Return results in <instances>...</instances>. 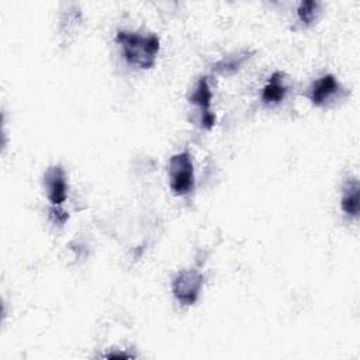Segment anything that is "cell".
<instances>
[{
	"label": "cell",
	"instance_id": "obj_1",
	"mask_svg": "<svg viewBox=\"0 0 360 360\" xmlns=\"http://www.w3.org/2000/svg\"><path fill=\"white\" fill-rule=\"evenodd\" d=\"M115 41L122 49L125 60L141 69H150L160 48V41L156 35H141L131 31H118Z\"/></svg>",
	"mask_w": 360,
	"mask_h": 360
},
{
	"label": "cell",
	"instance_id": "obj_2",
	"mask_svg": "<svg viewBox=\"0 0 360 360\" xmlns=\"http://www.w3.org/2000/svg\"><path fill=\"white\" fill-rule=\"evenodd\" d=\"M170 188L176 195H186L194 188V167L188 152H180L169 160Z\"/></svg>",
	"mask_w": 360,
	"mask_h": 360
},
{
	"label": "cell",
	"instance_id": "obj_3",
	"mask_svg": "<svg viewBox=\"0 0 360 360\" xmlns=\"http://www.w3.org/2000/svg\"><path fill=\"white\" fill-rule=\"evenodd\" d=\"M202 281L204 277L197 270H181L172 283V291L181 304L191 305L198 298Z\"/></svg>",
	"mask_w": 360,
	"mask_h": 360
},
{
	"label": "cell",
	"instance_id": "obj_4",
	"mask_svg": "<svg viewBox=\"0 0 360 360\" xmlns=\"http://www.w3.org/2000/svg\"><path fill=\"white\" fill-rule=\"evenodd\" d=\"M44 184L46 187L48 198L52 202V205H59L66 200L68 186L62 166H51L44 174Z\"/></svg>",
	"mask_w": 360,
	"mask_h": 360
},
{
	"label": "cell",
	"instance_id": "obj_5",
	"mask_svg": "<svg viewBox=\"0 0 360 360\" xmlns=\"http://www.w3.org/2000/svg\"><path fill=\"white\" fill-rule=\"evenodd\" d=\"M211 90L207 77H201L190 97V101L200 107L201 111V125L204 128H211L215 124V115L211 111Z\"/></svg>",
	"mask_w": 360,
	"mask_h": 360
},
{
	"label": "cell",
	"instance_id": "obj_6",
	"mask_svg": "<svg viewBox=\"0 0 360 360\" xmlns=\"http://www.w3.org/2000/svg\"><path fill=\"white\" fill-rule=\"evenodd\" d=\"M338 91H339V83L336 77L333 75H325L312 84L309 91V98L315 105H322Z\"/></svg>",
	"mask_w": 360,
	"mask_h": 360
},
{
	"label": "cell",
	"instance_id": "obj_7",
	"mask_svg": "<svg viewBox=\"0 0 360 360\" xmlns=\"http://www.w3.org/2000/svg\"><path fill=\"white\" fill-rule=\"evenodd\" d=\"M340 207L345 214L350 217L359 215V181L356 179H350L343 186Z\"/></svg>",
	"mask_w": 360,
	"mask_h": 360
},
{
	"label": "cell",
	"instance_id": "obj_8",
	"mask_svg": "<svg viewBox=\"0 0 360 360\" xmlns=\"http://www.w3.org/2000/svg\"><path fill=\"white\" fill-rule=\"evenodd\" d=\"M285 94H287V87L283 84L281 73L277 72V73L271 75L270 80L263 87L262 100L266 104H278V103H281L284 100Z\"/></svg>",
	"mask_w": 360,
	"mask_h": 360
},
{
	"label": "cell",
	"instance_id": "obj_9",
	"mask_svg": "<svg viewBox=\"0 0 360 360\" xmlns=\"http://www.w3.org/2000/svg\"><path fill=\"white\" fill-rule=\"evenodd\" d=\"M248 55H249L248 52H242V53H238V55H233V56H226L222 60H219L218 63H215L214 69L218 73L231 75V73L236 72L243 65V62L249 58Z\"/></svg>",
	"mask_w": 360,
	"mask_h": 360
},
{
	"label": "cell",
	"instance_id": "obj_10",
	"mask_svg": "<svg viewBox=\"0 0 360 360\" xmlns=\"http://www.w3.org/2000/svg\"><path fill=\"white\" fill-rule=\"evenodd\" d=\"M318 7H319V4H318L316 1H311V0H308V1H302V3L300 4L298 10H297V13H298V18H300L304 24L309 25V24L315 20V15H316V11H318Z\"/></svg>",
	"mask_w": 360,
	"mask_h": 360
}]
</instances>
